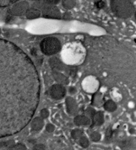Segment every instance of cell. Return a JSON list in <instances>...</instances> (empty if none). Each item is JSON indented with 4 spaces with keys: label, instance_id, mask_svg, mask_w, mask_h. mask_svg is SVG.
Here are the masks:
<instances>
[{
    "label": "cell",
    "instance_id": "cell-12",
    "mask_svg": "<svg viewBox=\"0 0 136 150\" xmlns=\"http://www.w3.org/2000/svg\"><path fill=\"white\" fill-rule=\"evenodd\" d=\"M49 63H50V66L52 67V68L53 70H57V71H59V70H63V62L57 58V57H53L49 60Z\"/></svg>",
    "mask_w": 136,
    "mask_h": 150
},
{
    "label": "cell",
    "instance_id": "cell-24",
    "mask_svg": "<svg viewBox=\"0 0 136 150\" xmlns=\"http://www.w3.org/2000/svg\"><path fill=\"white\" fill-rule=\"evenodd\" d=\"M62 18H63V20L68 21V20H69V19H71V18H72V16H71V14H70V13H65V14L62 16Z\"/></svg>",
    "mask_w": 136,
    "mask_h": 150
},
{
    "label": "cell",
    "instance_id": "cell-18",
    "mask_svg": "<svg viewBox=\"0 0 136 150\" xmlns=\"http://www.w3.org/2000/svg\"><path fill=\"white\" fill-rule=\"evenodd\" d=\"M94 6L97 9H103L106 8L107 4H106V2L104 0H95V3H94Z\"/></svg>",
    "mask_w": 136,
    "mask_h": 150
},
{
    "label": "cell",
    "instance_id": "cell-25",
    "mask_svg": "<svg viewBox=\"0 0 136 150\" xmlns=\"http://www.w3.org/2000/svg\"><path fill=\"white\" fill-rule=\"evenodd\" d=\"M46 149V147H45V145H43V144H36V146L34 147V149Z\"/></svg>",
    "mask_w": 136,
    "mask_h": 150
},
{
    "label": "cell",
    "instance_id": "cell-28",
    "mask_svg": "<svg viewBox=\"0 0 136 150\" xmlns=\"http://www.w3.org/2000/svg\"><path fill=\"white\" fill-rule=\"evenodd\" d=\"M135 20H136V11H135Z\"/></svg>",
    "mask_w": 136,
    "mask_h": 150
},
{
    "label": "cell",
    "instance_id": "cell-11",
    "mask_svg": "<svg viewBox=\"0 0 136 150\" xmlns=\"http://www.w3.org/2000/svg\"><path fill=\"white\" fill-rule=\"evenodd\" d=\"M53 78H54L55 80L58 83H61V84H63V85H66V84L68 83V77L61 74V73H59V72H58L57 70L53 71Z\"/></svg>",
    "mask_w": 136,
    "mask_h": 150
},
{
    "label": "cell",
    "instance_id": "cell-29",
    "mask_svg": "<svg viewBox=\"0 0 136 150\" xmlns=\"http://www.w3.org/2000/svg\"><path fill=\"white\" fill-rule=\"evenodd\" d=\"M31 1H40V0H31Z\"/></svg>",
    "mask_w": 136,
    "mask_h": 150
},
{
    "label": "cell",
    "instance_id": "cell-5",
    "mask_svg": "<svg viewBox=\"0 0 136 150\" xmlns=\"http://www.w3.org/2000/svg\"><path fill=\"white\" fill-rule=\"evenodd\" d=\"M29 8V4L26 1H22L18 4H16L14 7L10 9V13L14 15H22V14H26V12Z\"/></svg>",
    "mask_w": 136,
    "mask_h": 150
},
{
    "label": "cell",
    "instance_id": "cell-14",
    "mask_svg": "<svg viewBox=\"0 0 136 150\" xmlns=\"http://www.w3.org/2000/svg\"><path fill=\"white\" fill-rule=\"evenodd\" d=\"M62 5L67 10H70L76 6V0H62Z\"/></svg>",
    "mask_w": 136,
    "mask_h": 150
},
{
    "label": "cell",
    "instance_id": "cell-3",
    "mask_svg": "<svg viewBox=\"0 0 136 150\" xmlns=\"http://www.w3.org/2000/svg\"><path fill=\"white\" fill-rule=\"evenodd\" d=\"M42 15L45 18L48 19H55V20H60L62 19V14L59 8L56 7V5L50 4H45L42 7Z\"/></svg>",
    "mask_w": 136,
    "mask_h": 150
},
{
    "label": "cell",
    "instance_id": "cell-13",
    "mask_svg": "<svg viewBox=\"0 0 136 150\" xmlns=\"http://www.w3.org/2000/svg\"><path fill=\"white\" fill-rule=\"evenodd\" d=\"M103 107L108 112H113L117 110V104L113 100H108L103 104Z\"/></svg>",
    "mask_w": 136,
    "mask_h": 150
},
{
    "label": "cell",
    "instance_id": "cell-21",
    "mask_svg": "<svg viewBox=\"0 0 136 150\" xmlns=\"http://www.w3.org/2000/svg\"><path fill=\"white\" fill-rule=\"evenodd\" d=\"M10 149H26V147L22 143H18V144H15L14 146H12Z\"/></svg>",
    "mask_w": 136,
    "mask_h": 150
},
{
    "label": "cell",
    "instance_id": "cell-9",
    "mask_svg": "<svg viewBox=\"0 0 136 150\" xmlns=\"http://www.w3.org/2000/svg\"><path fill=\"white\" fill-rule=\"evenodd\" d=\"M44 127V121H43V118L40 117H36L33 119V121L31 122V129L35 131V132H39L41 131Z\"/></svg>",
    "mask_w": 136,
    "mask_h": 150
},
{
    "label": "cell",
    "instance_id": "cell-6",
    "mask_svg": "<svg viewBox=\"0 0 136 150\" xmlns=\"http://www.w3.org/2000/svg\"><path fill=\"white\" fill-rule=\"evenodd\" d=\"M66 104V109L67 112L71 116H76L78 111V105L75 101V100L72 97H67L65 100Z\"/></svg>",
    "mask_w": 136,
    "mask_h": 150
},
{
    "label": "cell",
    "instance_id": "cell-20",
    "mask_svg": "<svg viewBox=\"0 0 136 150\" xmlns=\"http://www.w3.org/2000/svg\"><path fill=\"white\" fill-rule=\"evenodd\" d=\"M40 116H41V118H43V119L48 118V116H49V110H48V109H46V108L42 109L41 111H40Z\"/></svg>",
    "mask_w": 136,
    "mask_h": 150
},
{
    "label": "cell",
    "instance_id": "cell-8",
    "mask_svg": "<svg viewBox=\"0 0 136 150\" xmlns=\"http://www.w3.org/2000/svg\"><path fill=\"white\" fill-rule=\"evenodd\" d=\"M41 10L38 9L37 8L31 7L29 8L26 12V18L29 20H35V19H37L41 16Z\"/></svg>",
    "mask_w": 136,
    "mask_h": 150
},
{
    "label": "cell",
    "instance_id": "cell-16",
    "mask_svg": "<svg viewBox=\"0 0 136 150\" xmlns=\"http://www.w3.org/2000/svg\"><path fill=\"white\" fill-rule=\"evenodd\" d=\"M84 135V132L83 130L79 129V128H76V129H74L71 131V137L75 139V140H77L79 139L80 137H82Z\"/></svg>",
    "mask_w": 136,
    "mask_h": 150
},
{
    "label": "cell",
    "instance_id": "cell-10",
    "mask_svg": "<svg viewBox=\"0 0 136 150\" xmlns=\"http://www.w3.org/2000/svg\"><path fill=\"white\" fill-rule=\"evenodd\" d=\"M91 122H93L92 127L94 126H97L100 127L104 123V114L102 111H95V115L93 116Z\"/></svg>",
    "mask_w": 136,
    "mask_h": 150
},
{
    "label": "cell",
    "instance_id": "cell-23",
    "mask_svg": "<svg viewBox=\"0 0 136 150\" xmlns=\"http://www.w3.org/2000/svg\"><path fill=\"white\" fill-rule=\"evenodd\" d=\"M46 1H47V3H48V4H53V5H56V4H58V3L61 2V0H46Z\"/></svg>",
    "mask_w": 136,
    "mask_h": 150
},
{
    "label": "cell",
    "instance_id": "cell-19",
    "mask_svg": "<svg viewBox=\"0 0 136 150\" xmlns=\"http://www.w3.org/2000/svg\"><path fill=\"white\" fill-rule=\"evenodd\" d=\"M105 135H106V140H107V141H108V140H110V139L112 138V137L113 135V131L112 129V127H108V128L107 129Z\"/></svg>",
    "mask_w": 136,
    "mask_h": 150
},
{
    "label": "cell",
    "instance_id": "cell-22",
    "mask_svg": "<svg viewBox=\"0 0 136 150\" xmlns=\"http://www.w3.org/2000/svg\"><path fill=\"white\" fill-rule=\"evenodd\" d=\"M54 125H53L52 123H48V124H47V126H46V131H47V132H54Z\"/></svg>",
    "mask_w": 136,
    "mask_h": 150
},
{
    "label": "cell",
    "instance_id": "cell-7",
    "mask_svg": "<svg viewBox=\"0 0 136 150\" xmlns=\"http://www.w3.org/2000/svg\"><path fill=\"white\" fill-rule=\"evenodd\" d=\"M91 122V119L85 115H77L74 118V123L78 127L88 126Z\"/></svg>",
    "mask_w": 136,
    "mask_h": 150
},
{
    "label": "cell",
    "instance_id": "cell-2",
    "mask_svg": "<svg viewBox=\"0 0 136 150\" xmlns=\"http://www.w3.org/2000/svg\"><path fill=\"white\" fill-rule=\"evenodd\" d=\"M61 42L56 37H47L41 41L40 48L41 52L47 56H53L60 52Z\"/></svg>",
    "mask_w": 136,
    "mask_h": 150
},
{
    "label": "cell",
    "instance_id": "cell-4",
    "mask_svg": "<svg viewBox=\"0 0 136 150\" xmlns=\"http://www.w3.org/2000/svg\"><path fill=\"white\" fill-rule=\"evenodd\" d=\"M49 96L52 99L56 100H62L66 96V89L63 86V84H61V83L53 84L49 89Z\"/></svg>",
    "mask_w": 136,
    "mask_h": 150
},
{
    "label": "cell",
    "instance_id": "cell-30",
    "mask_svg": "<svg viewBox=\"0 0 136 150\" xmlns=\"http://www.w3.org/2000/svg\"><path fill=\"white\" fill-rule=\"evenodd\" d=\"M0 33H1V30H0Z\"/></svg>",
    "mask_w": 136,
    "mask_h": 150
},
{
    "label": "cell",
    "instance_id": "cell-26",
    "mask_svg": "<svg viewBox=\"0 0 136 150\" xmlns=\"http://www.w3.org/2000/svg\"><path fill=\"white\" fill-rule=\"evenodd\" d=\"M69 93L71 95H74L75 93H76V89H75V87H70L69 88Z\"/></svg>",
    "mask_w": 136,
    "mask_h": 150
},
{
    "label": "cell",
    "instance_id": "cell-27",
    "mask_svg": "<svg viewBox=\"0 0 136 150\" xmlns=\"http://www.w3.org/2000/svg\"><path fill=\"white\" fill-rule=\"evenodd\" d=\"M31 53L33 55L34 57H36V56H37V51H36V48L31 49Z\"/></svg>",
    "mask_w": 136,
    "mask_h": 150
},
{
    "label": "cell",
    "instance_id": "cell-1",
    "mask_svg": "<svg viewBox=\"0 0 136 150\" xmlns=\"http://www.w3.org/2000/svg\"><path fill=\"white\" fill-rule=\"evenodd\" d=\"M110 8L120 19H129L135 13V5L130 0H111Z\"/></svg>",
    "mask_w": 136,
    "mask_h": 150
},
{
    "label": "cell",
    "instance_id": "cell-15",
    "mask_svg": "<svg viewBox=\"0 0 136 150\" xmlns=\"http://www.w3.org/2000/svg\"><path fill=\"white\" fill-rule=\"evenodd\" d=\"M78 140H79V141H78V143H79V144L81 146L83 149H86V148H88L89 145H90V141H89V139L83 135V136L80 137Z\"/></svg>",
    "mask_w": 136,
    "mask_h": 150
},
{
    "label": "cell",
    "instance_id": "cell-17",
    "mask_svg": "<svg viewBox=\"0 0 136 150\" xmlns=\"http://www.w3.org/2000/svg\"><path fill=\"white\" fill-rule=\"evenodd\" d=\"M90 138L92 142H99L102 139V135L98 132H91Z\"/></svg>",
    "mask_w": 136,
    "mask_h": 150
}]
</instances>
